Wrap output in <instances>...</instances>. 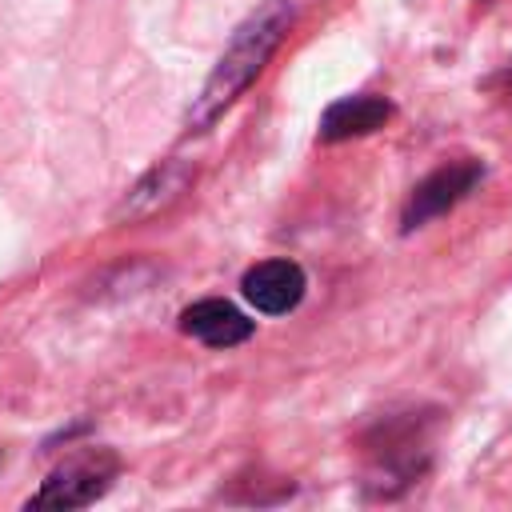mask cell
Segmentation results:
<instances>
[{
	"mask_svg": "<svg viewBox=\"0 0 512 512\" xmlns=\"http://www.w3.org/2000/svg\"><path fill=\"white\" fill-rule=\"evenodd\" d=\"M244 300L256 308V312H268V316H280V312H292L304 296V272L300 264L292 260H264L256 268L244 272Z\"/></svg>",
	"mask_w": 512,
	"mask_h": 512,
	"instance_id": "4",
	"label": "cell"
},
{
	"mask_svg": "<svg viewBox=\"0 0 512 512\" xmlns=\"http://www.w3.org/2000/svg\"><path fill=\"white\" fill-rule=\"evenodd\" d=\"M116 476V456L104 448L80 452L72 460H64L44 484L40 492L28 500V508H84L96 496H104V488Z\"/></svg>",
	"mask_w": 512,
	"mask_h": 512,
	"instance_id": "2",
	"label": "cell"
},
{
	"mask_svg": "<svg viewBox=\"0 0 512 512\" xmlns=\"http://www.w3.org/2000/svg\"><path fill=\"white\" fill-rule=\"evenodd\" d=\"M388 116H392V104L380 100V96H344V100H336V104L324 108V116H320V136H324V140L364 136V132H376Z\"/></svg>",
	"mask_w": 512,
	"mask_h": 512,
	"instance_id": "6",
	"label": "cell"
},
{
	"mask_svg": "<svg viewBox=\"0 0 512 512\" xmlns=\"http://www.w3.org/2000/svg\"><path fill=\"white\" fill-rule=\"evenodd\" d=\"M188 176H192V172H188L184 164H164V168H156L144 184H136V188L128 192V200L120 204V212H116V216H120V220H124V216H128V220H136V216H148V212L164 208V204H168V200L188 184Z\"/></svg>",
	"mask_w": 512,
	"mask_h": 512,
	"instance_id": "7",
	"label": "cell"
},
{
	"mask_svg": "<svg viewBox=\"0 0 512 512\" xmlns=\"http://www.w3.org/2000/svg\"><path fill=\"white\" fill-rule=\"evenodd\" d=\"M180 328L212 348H232L252 336V320L228 300H196L192 308H184Z\"/></svg>",
	"mask_w": 512,
	"mask_h": 512,
	"instance_id": "5",
	"label": "cell"
},
{
	"mask_svg": "<svg viewBox=\"0 0 512 512\" xmlns=\"http://www.w3.org/2000/svg\"><path fill=\"white\" fill-rule=\"evenodd\" d=\"M288 24H292V4L288 0H268L260 12H252L240 24V32L232 36V44L224 48V56L216 60L212 76L200 88V96H196V104L188 112V128L212 124L256 80V72L264 68V60L276 52L280 36L288 32Z\"/></svg>",
	"mask_w": 512,
	"mask_h": 512,
	"instance_id": "1",
	"label": "cell"
},
{
	"mask_svg": "<svg viewBox=\"0 0 512 512\" xmlns=\"http://www.w3.org/2000/svg\"><path fill=\"white\" fill-rule=\"evenodd\" d=\"M480 180V164L476 160H460V164H444L436 168L428 180H420L404 204V228H420L424 220L440 216L444 208H452L464 192H472V184Z\"/></svg>",
	"mask_w": 512,
	"mask_h": 512,
	"instance_id": "3",
	"label": "cell"
}]
</instances>
